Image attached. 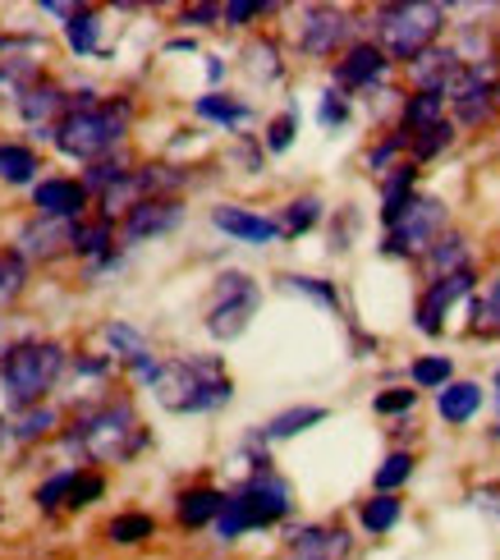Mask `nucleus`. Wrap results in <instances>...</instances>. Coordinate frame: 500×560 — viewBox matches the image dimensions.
I'll use <instances>...</instances> for the list:
<instances>
[{
	"mask_svg": "<svg viewBox=\"0 0 500 560\" xmlns=\"http://www.w3.org/2000/svg\"><path fill=\"white\" fill-rule=\"evenodd\" d=\"M69 115V97L56 88V83H42V88H23V97H19V115L28 125H46V120H56V115Z\"/></svg>",
	"mask_w": 500,
	"mask_h": 560,
	"instance_id": "obj_19",
	"label": "nucleus"
},
{
	"mask_svg": "<svg viewBox=\"0 0 500 560\" xmlns=\"http://www.w3.org/2000/svg\"><path fill=\"white\" fill-rule=\"evenodd\" d=\"M473 331L478 336H496L500 331V280H491V290L478 299V308H473Z\"/></svg>",
	"mask_w": 500,
	"mask_h": 560,
	"instance_id": "obj_35",
	"label": "nucleus"
},
{
	"mask_svg": "<svg viewBox=\"0 0 500 560\" xmlns=\"http://www.w3.org/2000/svg\"><path fill=\"white\" fill-rule=\"evenodd\" d=\"M211 221H217L225 235L244 240V244H271V240L280 235V225H276V221L253 217V212H244V207H217V212H211Z\"/></svg>",
	"mask_w": 500,
	"mask_h": 560,
	"instance_id": "obj_17",
	"label": "nucleus"
},
{
	"mask_svg": "<svg viewBox=\"0 0 500 560\" xmlns=\"http://www.w3.org/2000/svg\"><path fill=\"white\" fill-rule=\"evenodd\" d=\"M464 69V60L455 51H441V46H432V51H422L414 60V79L422 92H437V97H445V88L455 83V74Z\"/></svg>",
	"mask_w": 500,
	"mask_h": 560,
	"instance_id": "obj_16",
	"label": "nucleus"
},
{
	"mask_svg": "<svg viewBox=\"0 0 500 560\" xmlns=\"http://www.w3.org/2000/svg\"><path fill=\"white\" fill-rule=\"evenodd\" d=\"M349 28H353L349 14L330 10V5H307L299 19V46L307 56H330L349 37Z\"/></svg>",
	"mask_w": 500,
	"mask_h": 560,
	"instance_id": "obj_9",
	"label": "nucleus"
},
{
	"mask_svg": "<svg viewBox=\"0 0 500 560\" xmlns=\"http://www.w3.org/2000/svg\"><path fill=\"white\" fill-rule=\"evenodd\" d=\"M427 267L437 271V280L468 271V248H464V240H460V235H441L432 248H427Z\"/></svg>",
	"mask_w": 500,
	"mask_h": 560,
	"instance_id": "obj_24",
	"label": "nucleus"
},
{
	"mask_svg": "<svg viewBox=\"0 0 500 560\" xmlns=\"http://www.w3.org/2000/svg\"><path fill=\"white\" fill-rule=\"evenodd\" d=\"M317 217H322V202L317 198H294L290 207H284L280 230H284V235H303V230L317 225Z\"/></svg>",
	"mask_w": 500,
	"mask_h": 560,
	"instance_id": "obj_32",
	"label": "nucleus"
},
{
	"mask_svg": "<svg viewBox=\"0 0 500 560\" xmlns=\"http://www.w3.org/2000/svg\"><path fill=\"white\" fill-rule=\"evenodd\" d=\"M51 428H56V413L37 405V409H28V413H23L19 423H14V436H19V441H37V436H46Z\"/></svg>",
	"mask_w": 500,
	"mask_h": 560,
	"instance_id": "obj_39",
	"label": "nucleus"
},
{
	"mask_svg": "<svg viewBox=\"0 0 500 560\" xmlns=\"http://www.w3.org/2000/svg\"><path fill=\"white\" fill-rule=\"evenodd\" d=\"M248 74L261 79V83L280 79V51H276V42H253L248 46Z\"/></svg>",
	"mask_w": 500,
	"mask_h": 560,
	"instance_id": "obj_34",
	"label": "nucleus"
},
{
	"mask_svg": "<svg viewBox=\"0 0 500 560\" xmlns=\"http://www.w3.org/2000/svg\"><path fill=\"white\" fill-rule=\"evenodd\" d=\"M349 556V533L345 528H299L284 560H345Z\"/></svg>",
	"mask_w": 500,
	"mask_h": 560,
	"instance_id": "obj_15",
	"label": "nucleus"
},
{
	"mask_svg": "<svg viewBox=\"0 0 500 560\" xmlns=\"http://www.w3.org/2000/svg\"><path fill=\"white\" fill-rule=\"evenodd\" d=\"M152 515H120V520H111V528H106V538L111 542H120V547H133V542H142V538H152Z\"/></svg>",
	"mask_w": 500,
	"mask_h": 560,
	"instance_id": "obj_31",
	"label": "nucleus"
},
{
	"mask_svg": "<svg viewBox=\"0 0 500 560\" xmlns=\"http://www.w3.org/2000/svg\"><path fill=\"white\" fill-rule=\"evenodd\" d=\"M290 515V487H284L276 474H253V482L244 487L240 497H230L225 510H221V520H217V533L225 542H234L240 533L248 528H261V524H276Z\"/></svg>",
	"mask_w": 500,
	"mask_h": 560,
	"instance_id": "obj_6",
	"label": "nucleus"
},
{
	"mask_svg": "<svg viewBox=\"0 0 500 560\" xmlns=\"http://www.w3.org/2000/svg\"><path fill=\"white\" fill-rule=\"evenodd\" d=\"M148 386H152V395L171 413H207V409H221L230 395H234L225 368L217 359H175V363H161L156 377Z\"/></svg>",
	"mask_w": 500,
	"mask_h": 560,
	"instance_id": "obj_1",
	"label": "nucleus"
},
{
	"mask_svg": "<svg viewBox=\"0 0 500 560\" xmlns=\"http://www.w3.org/2000/svg\"><path fill=\"white\" fill-rule=\"evenodd\" d=\"M409 474H414V455L395 451V455H391V459L376 469V492H386V497H391L399 482H409Z\"/></svg>",
	"mask_w": 500,
	"mask_h": 560,
	"instance_id": "obj_36",
	"label": "nucleus"
},
{
	"mask_svg": "<svg viewBox=\"0 0 500 560\" xmlns=\"http://www.w3.org/2000/svg\"><path fill=\"white\" fill-rule=\"evenodd\" d=\"M129 125V102H106L88 110H69L56 125V148L74 161H102L115 143L125 138Z\"/></svg>",
	"mask_w": 500,
	"mask_h": 560,
	"instance_id": "obj_4",
	"label": "nucleus"
},
{
	"mask_svg": "<svg viewBox=\"0 0 500 560\" xmlns=\"http://www.w3.org/2000/svg\"><path fill=\"white\" fill-rule=\"evenodd\" d=\"M225 501H230V497L211 492V487H194V492L179 497V524H184V528H202V524H211V520H221Z\"/></svg>",
	"mask_w": 500,
	"mask_h": 560,
	"instance_id": "obj_21",
	"label": "nucleus"
},
{
	"mask_svg": "<svg viewBox=\"0 0 500 560\" xmlns=\"http://www.w3.org/2000/svg\"><path fill=\"white\" fill-rule=\"evenodd\" d=\"M211 19H221V5H194V10H184V23H211Z\"/></svg>",
	"mask_w": 500,
	"mask_h": 560,
	"instance_id": "obj_49",
	"label": "nucleus"
},
{
	"mask_svg": "<svg viewBox=\"0 0 500 560\" xmlns=\"http://www.w3.org/2000/svg\"><path fill=\"white\" fill-rule=\"evenodd\" d=\"M184 207L175 198H148L138 202L133 212L125 217V240L129 244H142V240H156V235H171V230L179 225Z\"/></svg>",
	"mask_w": 500,
	"mask_h": 560,
	"instance_id": "obj_11",
	"label": "nucleus"
},
{
	"mask_svg": "<svg viewBox=\"0 0 500 560\" xmlns=\"http://www.w3.org/2000/svg\"><path fill=\"white\" fill-rule=\"evenodd\" d=\"M106 340H111V349H115V354H120V359L138 372L142 382H152V377H156V368H161V363H152V349H148V340H142V336L133 331V326L111 322V326H106Z\"/></svg>",
	"mask_w": 500,
	"mask_h": 560,
	"instance_id": "obj_18",
	"label": "nucleus"
},
{
	"mask_svg": "<svg viewBox=\"0 0 500 560\" xmlns=\"http://www.w3.org/2000/svg\"><path fill=\"white\" fill-rule=\"evenodd\" d=\"M106 492V482L97 478V474H74V487H69V505H92V501H97Z\"/></svg>",
	"mask_w": 500,
	"mask_h": 560,
	"instance_id": "obj_42",
	"label": "nucleus"
},
{
	"mask_svg": "<svg viewBox=\"0 0 500 560\" xmlns=\"http://www.w3.org/2000/svg\"><path fill=\"white\" fill-rule=\"evenodd\" d=\"M0 436H5V428H0Z\"/></svg>",
	"mask_w": 500,
	"mask_h": 560,
	"instance_id": "obj_52",
	"label": "nucleus"
},
{
	"mask_svg": "<svg viewBox=\"0 0 500 560\" xmlns=\"http://www.w3.org/2000/svg\"><path fill=\"white\" fill-rule=\"evenodd\" d=\"M445 230V202L441 198H414L409 212L391 225V253H427Z\"/></svg>",
	"mask_w": 500,
	"mask_h": 560,
	"instance_id": "obj_8",
	"label": "nucleus"
},
{
	"mask_svg": "<svg viewBox=\"0 0 500 560\" xmlns=\"http://www.w3.org/2000/svg\"><path fill=\"white\" fill-rule=\"evenodd\" d=\"M129 171H125V161H97V166L88 171V179H83V189H102V194H111L115 184H120Z\"/></svg>",
	"mask_w": 500,
	"mask_h": 560,
	"instance_id": "obj_40",
	"label": "nucleus"
},
{
	"mask_svg": "<svg viewBox=\"0 0 500 560\" xmlns=\"http://www.w3.org/2000/svg\"><path fill=\"white\" fill-rule=\"evenodd\" d=\"M23 276H28V271H23V258H19V253H0V308L19 299Z\"/></svg>",
	"mask_w": 500,
	"mask_h": 560,
	"instance_id": "obj_37",
	"label": "nucleus"
},
{
	"mask_svg": "<svg viewBox=\"0 0 500 560\" xmlns=\"http://www.w3.org/2000/svg\"><path fill=\"white\" fill-rule=\"evenodd\" d=\"M261 10H267V5H257V0H234V5H221V23H248Z\"/></svg>",
	"mask_w": 500,
	"mask_h": 560,
	"instance_id": "obj_47",
	"label": "nucleus"
},
{
	"mask_svg": "<svg viewBox=\"0 0 500 560\" xmlns=\"http://www.w3.org/2000/svg\"><path fill=\"white\" fill-rule=\"evenodd\" d=\"M46 60L42 37H0V83H28Z\"/></svg>",
	"mask_w": 500,
	"mask_h": 560,
	"instance_id": "obj_14",
	"label": "nucleus"
},
{
	"mask_svg": "<svg viewBox=\"0 0 500 560\" xmlns=\"http://www.w3.org/2000/svg\"><path fill=\"white\" fill-rule=\"evenodd\" d=\"M284 285H290V290H303V294H313V299H322V303H336V290H330V285H317V280H307V276H290Z\"/></svg>",
	"mask_w": 500,
	"mask_h": 560,
	"instance_id": "obj_48",
	"label": "nucleus"
},
{
	"mask_svg": "<svg viewBox=\"0 0 500 560\" xmlns=\"http://www.w3.org/2000/svg\"><path fill=\"white\" fill-rule=\"evenodd\" d=\"M450 138H455V129H450V125L441 120L437 129H427V133H418V138H414V152L427 161V156H437L441 148H450Z\"/></svg>",
	"mask_w": 500,
	"mask_h": 560,
	"instance_id": "obj_43",
	"label": "nucleus"
},
{
	"mask_svg": "<svg viewBox=\"0 0 500 560\" xmlns=\"http://www.w3.org/2000/svg\"><path fill=\"white\" fill-rule=\"evenodd\" d=\"M381 69H386V51H381V46H353V51L336 65V79L345 88H363L381 74Z\"/></svg>",
	"mask_w": 500,
	"mask_h": 560,
	"instance_id": "obj_20",
	"label": "nucleus"
},
{
	"mask_svg": "<svg viewBox=\"0 0 500 560\" xmlns=\"http://www.w3.org/2000/svg\"><path fill=\"white\" fill-rule=\"evenodd\" d=\"M326 418V409H317V405H303V409H284V413H276L267 428H261V436L267 441H284V436H299L303 428H313V423H322Z\"/></svg>",
	"mask_w": 500,
	"mask_h": 560,
	"instance_id": "obj_25",
	"label": "nucleus"
},
{
	"mask_svg": "<svg viewBox=\"0 0 500 560\" xmlns=\"http://www.w3.org/2000/svg\"><path fill=\"white\" fill-rule=\"evenodd\" d=\"M441 106L445 97H437V92H418V97H409V106H404V133H427L441 125Z\"/></svg>",
	"mask_w": 500,
	"mask_h": 560,
	"instance_id": "obj_26",
	"label": "nucleus"
},
{
	"mask_svg": "<svg viewBox=\"0 0 500 560\" xmlns=\"http://www.w3.org/2000/svg\"><path fill=\"white\" fill-rule=\"evenodd\" d=\"M294 129H299V115L290 110V115H280V120H271V129H267V148L271 152H284L294 143Z\"/></svg>",
	"mask_w": 500,
	"mask_h": 560,
	"instance_id": "obj_44",
	"label": "nucleus"
},
{
	"mask_svg": "<svg viewBox=\"0 0 500 560\" xmlns=\"http://www.w3.org/2000/svg\"><path fill=\"white\" fill-rule=\"evenodd\" d=\"M478 405H482V390L473 386V382H450L437 395V409H441L445 423H468V418L478 413Z\"/></svg>",
	"mask_w": 500,
	"mask_h": 560,
	"instance_id": "obj_22",
	"label": "nucleus"
},
{
	"mask_svg": "<svg viewBox=\"0 0 500 560\" xmlns=\"http://www.w3.org/2000/svg\"><path fill=\"white\" fill-rule=\"evenodd\" d=\"M42 10H46V14H60L65 23H69V19H74V14H79L74 5H60V0H42Z\"/></svg>",
	"mask_w": 500,
	"mask_h": 560,
	"instance_id": "obj_50",
	"label": "nucleus"
},
{
	"mask_svg": "<svg viewBox=\"0 0 500 560\" xmlns=\"http://www.w3.org/2000/svg\"><path fill=\"white\" fill-rule=\"evenodd\" d=\"M450 372H455V368H450V359H441V354H432V359H418L414 363V382L422 386V390H445L450 386Z\"/></svg>",
	"mask_w": 500,
	"mask_h": 560,
	"instance_id": "obj_38",
	"label": "nucleus"
},
{
	"mask_svg": "<svg viewBox=\"0 0 500 560\" xmlns=\"http://www.w3.org/2000/svg\"><path fill=\"white\" fill-rule=\"evenodd\" d=\"M111 221H92V225H83L79 221V230H74V253L79 258H97V262H106L111 258Z\"/></svg>",
	"mask_w": 500,
	"mask_h": 560,
	"instance_id": "obj_28",
	"label": "nucleus"
},
{
	"mask_svg": "<svg viewBox=\"0 0 500 560\" xmlns=\"http://www.w3.org/2000/svg\"><path fill=\"white\" fill-rule=\"evenodd\" d=\"M69 441L83 446V455L97 459V464H125L129 455H138L148 446V428L138 423L129 400H115V405H102L97 413H88Z\"/></svg>",
	"mask_w": 500,
	"mask_h": 560,
	"instance_id": "obj_3",
	"label": "nucleus"
},
{
	"mask_svg": "<svg viewBox=\"0 0 500 560\" xmlns=\"http://www.w3.org/2000/svg\"><path fill=\"white\" fill-rule=\"evenodd\" d=\"M37 202V217H51V221H79L83 207H88V189L79 179H42L33 189Z\"/></svg>",
	"mask_w": 500,
	"mask_h": 560,
	"instance_id": "obj_13",
	"label": "nucleus"
},
{
	"mask_svg": "<svg viewBox=\"0 0 500 560\" xmlns=\"http://www.w3.org/2000/svg\"><path fill=\"white\" fill-rule=\"evenodd\" d=\"M257 313V285L244 271H225L217 299H211V313H207V331L217 340H234L248 331V322Z\"/></svg>",
	"mask_w": 500,
	"mask_h": 560,
	"instance_id": "obj_7",
	"label": "nucleus"
},
{
	"mask_svg": "<svg viewBox=\"0 0 500 560\" xmlns=\"http://www.w3.org/2000/svg\"><path fill=\"white\" fill-rule=\"evenodd\" d=\"M496 386H500V372H496Z\"/></svg>",
	"mask_w": 500,
	"mask_h": 560,
	"instance_id": "obj_51",
	"label": "nucleus"
},
{
	"mask_svg": "<svg viewBox=\"0 0 500 560\" xmlns=\"http://www.w3.org/2000/svg\"><path fill=\"white\" fill-rule=\"evenodd\" d=\"M345 120H349L345 97H336V92H326V97H322V125H326V129H336V125H345Z\"/></svg>",
	"mask_w": 500,
	"mask_h": 560,
	"instance_id": "obj_46",
	"label": "nucleus"
},
{
	"mask_svg": "<svg viewBox=\"0 0 500 560\" xmlns=\"http://www.w3.org/2000/svg\"><path fill=\"white\" fill-rule=\"evenodd\" d=\"M395 520H399V501L386 497V492H376V497L363 505V528H368V533H386V528H395Z\"/></svg>",
	"mask_w": 500,
	"mask_h": 560,
	"instance_id": "obj_33",
	"label": "nucleus"
},
{
	"mask_svg": "<svg viewBox=\"0 0 500 560\" xmlns=\"http://www.w3.org/2000/svg\"><path fill=\"white\" fill-rule=\"evenodd\" d=\"M418 400V390H386V395H376V413H404V409H414Z\"/></svg>",
	"mask_w": 500,
	"mask_h": 560,
	"instance_id": "obj_45",
	"label": "nucleus"
},
{
	"mask_svg": "<svg viewBox=\"0 0 500 560\" xmlns=\"http://www.w3.org/2000/svg\"><path fill=\"white\" fill-rule=\"evenodd\" d=\"M69 487H74V469H65V474H56L51 482H42V487H37V505H42V510H56L60 501H69Z\"/></svg>",
	"mask_w": 500,
	"mask_h": 560,
	"instance_id": "obj_41",
	"label": "nucleus"
},
{
	"mask_svg": "<svg viewBox=\"0 0 500 560\" xmlns=\"http://www.w3.org/2000/svg\"><path fill=\"white\" fill-rule=\"evenodd\" d=\"M37 175V156L19 143H0V179L5 184H33Z\"/></svg>",
	"mask_w": 500,
	"mask_h": 560,
	"instance_id": "obj_27",
	"label": "nucleus"
},
{
	"mask_svg": "<svg viewBox=\"0 0 500 560\" xmlns=\"http://www.w3.org/2000/svg\"><path fill=\"white\" fill-rule=\"evenodd\" d=\"M437 33H441V5H427V0L376 10V42L395 60H418L422 51H432Z\"/></svg>",
	"mask_w": 500,
	"mask_h": 560,
	"instance_id": "obj_5",
	"label": "nucleus"
},
{
	"mask_svg": "<svg viewBox=\"0 0 500 560\" xmlns=\"http://www.w3.org/2000/svg\"><path fill=\"white\" fill-rule=\"evenodd\" d=\"M65 368V349L56 340H28L5 349V363H0V386H5V405L10 409H37L42 395L56 386Z\"/></svg>",
	"mask_w": 500,
	"mask_h": 560,
	"instance_id": "obj_2",
	"label": "nucleus"
},
{
	"mask_svg": "<svg viewBox=\"0 0 500 560\" xmlns=\"http://www.w3.org/2000/svg\"><path fill=\"white\" fill-rule=\"evenodd\" d=\"M74 221H51V217H37L33 225H23L19 235V258H42L51 262L60 253H74Z\"/></svg>",
	"mask_w": 500,
	"mask_h": 560,
	"instance_id": "obj_10",
	"label": "nucleus"
},
{
	"mask_svg": "<svg viewBox=\"0 0 500 560\" xmlns=\"http://www.w3.org/2000/svg\"><path fill=\"white\" fill-rule=\"evenodd\" d=\"M97 33H102V19L92 14V10H79L74 19L65 23V42L74 46L79 56H88V51H97Z\"/></svg>",
	"mask_w": 500,
	"mask_h": 560,
	"instance_id": "obj_29",
	"label": "nucleus"
},
{
	"mask_svg": "<svg viewBox=\"0 0 500 560\" xmlns=\"http://www.w3.org/2000/svg\"><path fill=\"white\" fill-rule=\"evenodd\" d=\"M198 115L202 120H221V125H244L248 106H240L234 97H221V92H211V97H198Z\"/></svg>",
	"mask_w": 500,
	"mask_h": 560,
	"instance_id": "obj_30",
	"label": "nucleus"
},
{
	"mask_svg": "<svg viewBox=\"0 0 500 560\" xmlns=\"http://www.w3.org/2000/svg\"><path fill=\"white\" fill-rule=\"evenodd\" d=\"M414 166H395L386 175V189H381V198H386V207H381V217H386V225H395L404 212H409V202H414Z\"/></svg>",
	"mask_w": 500,
	"mask_h": 560,
	"instance_id": "obj_23",
	"label": "nucleus"
},
{
	"mask_svg": "<svg viewBox=\"0 0 500 560\" xmlns=\"http://www.w3.org/2000/svg\"><path fill=\"white\" fill-rule=\"evenodd\" d=\"M473 290V271H460V276H445V280H432V290L422 294V303H418V331H427V336H437L441 331V317L455 308V303L464 299Z\"/></svg>",
	"mask_w": 500,
	"mask_h": 560,
	"instance_id": "obj_12",
	"label": "nucleus"
}]
</instances>
